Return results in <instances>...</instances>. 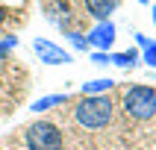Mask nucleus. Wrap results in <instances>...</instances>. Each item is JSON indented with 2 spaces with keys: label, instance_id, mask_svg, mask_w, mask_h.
Segmentation results:
<instances>
[{
  "label": "nucleus",
  "instance_id": "1",
  "mask_svg": "<svg viewBox=\"0 0 156 150\" xmlns=\"http://www.w3.org/2000/svg\"><path fill=\"white\" fill-rule=\"evenodd\" d=\"M112 115H115V106L106 94H97V97H83L74 109V118H77L80 127L86 130H103L112 124Z\"/></svg>",
  "mask_w": 156,
  "mask_h": 150
},
{
  "label": "nucleus",
  "instance_id": "2",
  "mask_svg": "<svg viewBox=\"0 0 156 150\" xmlns=\"http://www.w3.org/2000/svg\"><path fill=\"white\" fill-rule=\"evenodd\" d=\"M124 112L133 121H150L156 115V88L153 85H130L124 91Z\"/></svg>",
  "mask_w": 156,
  "mask_h": 150
},
{
  "label": "nucleus",
  "instance_id": "3",
  "mask_svg": "<svg viewBox=\"0 0 156 150\" xmlns=\"http://www.w3.org/2000/svg\"><path fill=\"white\" fill-rule=\"evenodd\" d=\"M62 130L50 121H38L27 127V147L30 150H62Z\"/></svg>",
  "mask_w": 156,
  "mask_h": 150
},
{
  "label": "nucleus",
  "instance_id": "4",
  "mask_svg": "<svg viewBox=\"0 0 156 150\" xmlns=\"http://www.w3.org/2000/svg\"><path fill=\"white\" fill-rule=\"evenodd\" d=\"M33 50L38 56V62H44V65H71L74 62V56L65 47H59L56 41H50V38H35Z\"/></svg>",
  "mask_w": 156,
  "mask_h": 150
},
{
  "label": "nucleus",
  "instance_id": "5",
  "mask_svg": "<svg viewBox=\"0 0 156 150\" xmlns=\"http://www.w3.org/2000/svg\"><path fill=\"white\" fill-rule=\"evenodd\" d=\"M115 33H118V30H115L112 21H100V24H97L94 30L86 35V38H88V44H91L94 50L109 53V47H112V41H115Z\"/></svg>",
  "mask_w": 156,
  "mask_h": 150
},
{
  "label": "nucleus",
  "instance_id": "6",
  "mask_svg": "<svg viewBox=\"0 0 156 150\" xmlns=\"http://www.w3.org/2000/svg\"><path fill=\"white\" fill-rule=\"evenodd\" d=\"M83 6H86V12L100 24V21H109V15L121 6V0H83Z\"/></svg>",
  "mask_w": 156,
  "mask_h": 150
},
{
  "label": "nucleus",
  "instance_id": "7",
  "mask_svg": "<svg viewBox=\"0 0 156 150\" xmlns=\"http://www.w3.org/2000/svg\"><path fill=\"white\" fill-rule=\"evenodd\" d=\"M115 88V79L112 77H97V79H86L83 82V97H97V94H106Z\"/></svg>",
  "mask_w": 156,
  "mask_h": 150
},
{
  "label": "nucleus",
  "instance_id": "8",
  "mask_svg": "<svg viewBox=\"0 0 156 150\" xmlns=\"http://www.w3.org/2000/svg\"><path fill=\"white\" fill-rule=\"evenodd\" d=\"M62 103H68V94H65V91H62V94H44V97H38L30 109L38 115V112H50V109H56V106H62Z\"/></svg>",
  "mask_w": 156,
  "mask_h": 150
},
{
  "label": "nucleus",
  "instance_id": "9",
  "mask_svg": "<svg viewBox=\"0 0 156 150\" xmlns=\"http://www.w3.org/2000/svg\"><path fill=\"white\" fill-rule=\"evenodd\" d=\"M44 15H47V21H53V24L65 26V15H68V0H50V3L44 6Z\"/></svg>",
  "mask_w": 156,
  "mask_h": 150
},
{
  "label": "nucleus",
  "instance_id": "10",
  "mask_svg": "<svg viewBox=\"0 0 156 150\" xmlns=\"http://www.w3.org/2000/svg\"><path fill=\"white\" fill-rule=\"evenodd\" d=\"M141 56L136 50H121V53H109V65H118V68H133Z\"/></svg>",
  "mask_w": 156,
  "mask_h": 150
},
{
  "label": "nucleus",
  "instance_id": "11",
  "mask_svg": "<svg viewBox=\"0 0 156 150\" xmlns=\"http://www.w3.org/2000/svg\"><path fill=\"white\" fill-rule=\"evenodd\" d=\"M68 35V41H71V47H77V50H86V47H91V44H88V38L83 33H65Z\"/></svg>",
  "mask_w": 156,
  "mask_h": 150
},
{
  "label": "nucleus",
  "instance_id": "12",
  "mask_svg": "<svg viewBox=\"0 0 156 150\" xmlns=\"http://www.w3.org/2000/svg\"><path fill=\"white\" fill-rule=\"evenodd\" d=\"M141 62H144V65H150V68H156V41H150L147 47H144V53H141Z\"/></svg>",
  "mask_w": 156,
  "mask_h": 150
},
{
  "label": "nucleus",
  "instance_id": "13",
  "mask_svg": "<svg viewBox=\"0 0 156 150\" xmlns=\"http://www.w3.org/2000/svg\"><path fill=\"white\" fill-rule=\"evenodd\" d=\"M18 41H21L18 35H6V38L0 41V59H3V56H6V53L12 50V47H18Z\"/></svg>",
  "mask_w": 156,
  "mask_h": 150
},
{
  "label": "nucleus",
  "instance_id": "14",
  "mask_svg": "<svg viewBox=\"0 0 156 150\" xmlns=\"http://www.w3.org/2000/svg\"><path fill=\"white\" fill-rule=\"evenodd\" d=\"M91 62H94V65H109V53L94 50V53H91Z\"/></svg>",
  "mask_w": 156,
  "mask_h": 150
},
{
  "label": "nucleus",
  "instance_id": "15",
  "mask_svg": "<svg viewBox=\"0 0 156 150\" xmlns=\"http://www.w3.org/2000/svg\"><path fill=\"white\" fill-rule=\"evenodd\" d=\"M133 38H136V44H139V47H147V44H150V38H147L144 33H136Z\"/></svg>",
  "mask_w": 156,
  "mask_h": 150
},
{
  "label": "nucleus",
  "instance_id": "16",
  "mask_svg": "<svg viewBox=\"0 0 156 150\" xmlns=\"http://www.w3.org/2000/svg\"><path fill=\"white\" fill-rule=\"evenodd\" d=\"M150 21H153V26H156V6L150 9Z\"/></svg>",
  "mask_w": 156,
  "mask_h": 150
},
{
  "label": "nucleus",
  "instance_id": "17",
  "mask_svg": "<svg viewBox=\"0 0 156 150\" xmlns=\"http://www.w3.org/2000/svg\"><path fill=\"white\" fill-rule=\"evenodd\" d=\"M136 3H141V6H147V3H150V0H136Z\"/></svg>",
  "mask_w": 156,
  "mask_h": 150
},
{
  "label": "nucleus",
  "instance_id": "18",
  "mask_svg": "<svg viewBox=\"0 0 156 150\" xmlns=\"http://www.w3.org/2000/svg\"><path fill=\"white\" fill-rule=\"evenodd\" d=\"M3 18H6V12H3V9H0V24H3Z\"/></svg>",
  "mask_w": 156,
  "mask_h": 150
}]
</instances>
